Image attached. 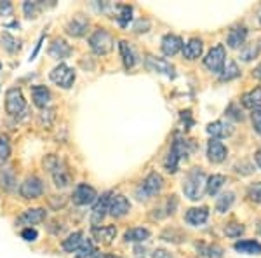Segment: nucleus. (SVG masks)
Returning a JSON list of instances; mask_svg holds the SVG:
<instances>
[{"label": "nucleus", "mask_w": 261, "mask_h": 258, "mask_svg": "<svg viewBox=\"0 0 261 258\" xmlns=\"http://www.w3.org/2000/svg\"><path fill=\"white\" fill-rule=\"evenodd\" d=\"M42 4L40 2H24L23 4V11H24V16L30 19H35L39 18L40 11H42Z\"/></svg>", "instance_id": "nucleus-38"}, {"label": "nucleus", "mask_w": 261, "mask_h": 258, "mask_svg": "<svg viewBox=\"0 0 261 258\" xmlns=\"http://www.w3.org/2000/svg\"><path fill=\"white\" fill-rule=\"evenodd\" d=\"M226 183V178L223 175H211L207 180H205V192L207 196H218V192L223 189V185Z\"/></svg>", "instance_id": "nucleus-30"}, {"label": "nucleus", "mask_w": 261, "mask_h": 258, "mask_svg": "<svg viewBox=\"0 0 261 258\" xmlns=\"http://www.w3.org/2000/svg\"><path fill=\"white\" fill-rule=\"evenodd\" d=\"M247 197L256 204H261V181H254L247 187Z\"/></svg>", "instance_id": "nucleus-42"}, {"label": "nucleus", "mask_w": 261, "mask_h": 258, "mask_svg": "<svg viewBox=\"0 0 261 258\" xmlns=\"http://www.w3.org/2000/svg\"><path fill=\"white\" fill-rule=\"evenodd\" d=\"M226 155H228V149L223 145L220 139H214V138L209 139L207 142V159L211 160V162L220 164L226 159Z\"/></svg>", "instance_id": "nucleus-15"}, {"label": "nucleus", "mask_w": 261, "mask_h": 258, "mask_svg": "<svg viewBox=\"0 0 261 258\" xmlns=\"http://www.w3.org/2000/svg\"><path fill=\"white\" fill-rule=\"evenodd\" d=\"M205 175L200 168H192L183 180V194L190 201H199L205 190Z\"/></svg>", "instance_id": "nucleus-2"}, {"label": "nucleus", "mask_w": 261, "mask_h": 258, "mask_svg": "<svg viewBox=\"0 0 261 258\" xmlns=\"http://www.w3.org/2000/svg\"><path fill=\"white\" fill-rule=\"evenodd\" d=\"M134 256H136V258H146V249L141 248V246H136V248H134Z\"/></svg>", "instance_id": "nucleus-49"}, {"label": "nucleus", "mask_w": 261, "mask_h": 258, "mask_svg": "<svg viewBox=\"0 0 261 258\" xmlns=\"http://www.w3.org/2000/svg\"><path fill=\"white\" fill-rule=\"evenodd\" d=\"M241 103L244 108H249V110H261V87H254L249 92L242 95Z\"/></svg>", "instance_id": "nucleus-24"}, {"label": "nucleus", "mask_w": 261, "mask_h": 258, "mask_svg": "<svg viewBox=\"0 0 261 258\" xmlns=\"http://www.w3.org/2000/svg\"><path fill=\"white\" fill-rule=\"evenodd\" d=\"M0 42H2V48L7 51L9 54H14L18 53V51L21 49V44L19 40L16 39V37H12L9 32H4L2 35H0Z\"/></svg>", "instance_id": "nucleus-32"}, {"label": "nucleus", "mask_w": 261, "mask_h": 258, "mask_svg": "<svg viewBox=\"0 0 261 258\" xmlns=\"http://www.w3.org/2000/svg\"><path fill=\"white\" fill-rule=\"evenodd\" d=\"M113 192H105L101 194V197L96 199V204L92 208L91 213V223L92 227H98L101 222L105 220V217L108 215V206H110V199Z\"/></svg>", "instance_id": "nucleus-12"}, {"label": "nucleus", "mask_w": 261, "mask_h": 258, "mask_svg": "<svg viewBox=\"0 0 261 258\" xmlns=\"http://www.w3.org/2000/svg\"><path fill=\"white\" fill-rule=\"evenodd\" d=\"M96 258H120V256H117V255H110V253H105V255H96Z\"/></svg>", "instance_id": "nucleus-53"}, {"label": "nucleus", "mask_w": 261, "mask_h": 258, "mask_svg": "<svg viewBox=\"0 0 261 258\" xmlns=\"http://www.w3.org/2000/svg\"><path fill=\"white\" fill-rule=\"evenodd\" d=\"M150 230L145 227H133L129 230L124 232V241L125 243H143V241L150 239Z\"/></svg>", "instance_id": "nucleus-27"}, {"label": "nucleus", "mask_w": 261, "mask_h": 258, "mask_svg": "<svg viewBox=\"0 0 261 258\" xmlns=\"http://www.w3.org/2000/svg\"><path fill=\"white\" fill-rule=\"evenodd\" d=\"M98 249H96L94 243L91 239H84L82 246L77 249V258H96Z\"/></svg>", "instance_id": "nucleus-37"}, {"label": "nucleus", "mask_w": 261, "mask_h": 258, "mask_svg": "<svg viewBox=\"0 0 261 258\" xmlns=\"http://www.w3.org/2000/svg\"><path fill=\"white\" fill-rule=\"evenodd\" d=\"M259 54H261V39L247 44L246 48L241 51V60L242 61H251V60H254V58H258Z\"/></svg>", "instance_id": "nucleus-31"}, {"label": "nucleus", "mask_w": 261, "mask_h": 258, "mask_svg": "<svg viewBox=\"0 0 261 258\" xmlns=\"http://www.w3.org/2000/svg\"><path fill=\"white\" fill-rule=\"evenodd\" d=\"M47 218V211L44 208H30L19 215L16 218V225H23V227H33L39 225V223L45 222Z\"/></svg>", "instance_id": "nucleus-11"}, {"label": "nucleus", "mask_w": 261, "mask_h": 258, "mask_svg": "<svg viewBox=\"0 0 261 258\" xmlns=\"http://www.w3.org/2000/svg\"><path fill=\"white\" fill-rule=\"evenodd\" d=\"M207 220H209V208H207V206L190 208L187 211V215H185V222H187L188 225H193V227L204 225Z\"/></svg>", "instance_id": "nucleus-18"}, {"label": "nucleus", "mask_w": 261, "mask_h": 258, "mask_svg": "<svg viewBox=\"0 0 261 258\" xmlns=\"http://www.w3.org/2000/svg\"><path fill=\"white\" fill-rule=\"evenodd\" d=\"M44 168L49 171V175L53 176V181L58 189H65L71 183V173L65 160H61L58 155H47L44 159Z\"/></svg>", "instance_id": "nucleus-1"}, {"label": "nucleus", "mask_w": 261, "mask_h": 258, "mask_svg": "<svg viewBox=\"0 0 261 258\" xmlns=\"http://www.w3.org/2000/svg\"><path fill=\"white\" fill-rule=\"evenodd\" d=\"M91 234H92V239H96L98 243H103V244H110L117 236V227L113 225H105V227H92L91 228Z\"/></svg>", "instance_id": "nucleus-19"}, {"label": "nucleus", "mask_w": 261, "mask_h": 258, "mask_svg": "<svg viewBox=\"0 0 261 258\" xmlns=\"http://www.w3.org/2000/svg\"><path fill=\"white\" fill-rule=\"evenodd\" d=\"M246 232V227L242 225V223H235V222H231L228 223V225L225 227V234L228 236V238L231 239H235V238H241V236Z\"/></svg>", "instance_id": "nucleus-41"}, {"label": "nucleus", "mask_w": 261, "mask_h": 258, "mask_svg": "<svg viewBox=\"0 0 261 258\" xmlns=\"http://www.w3.org/2000/svg\"><path fill=\"white\" fill-rule=\"evenodd\" d=\"M235 202V192H225L216 199V211L218 213H226Z\"/></svg>", "instance_id": "nucleus-34"}, {"label": "nucleus", "mask_w": 261, "mask_h": 258, "mask_svg": "<svg viewBox=\"0 0 261 258\" xmlns=\"http://www.w3.org/2000/svg\"><path fill=\"white\" fill-rule=\"evenodd\" d=\"M21 238L28 241V243H33V241H37V238H39V232H37L35 227H24L21 230Z\"/></svg>", "instance_id": "nucleus-43"}, {"label": "nucleus", "mask_w": 261, "mask_h": 258, "mask_svg": "<svg viewBox=\"0 0 261 258\" xmlns=\"http://www.w3.org/2000/svg\"><path fill=\"white\" fill-rule=\"evenodd\" d=\"M161 49L166 56H174L183 49V39L179 35H174V33H167V35L162 37Z\"/></svg>", "instance_id": "nucleus-17"}, {"label": "nucleus", "mask_w": 261, "mask_h": 258, "mask_svg": "<svg viewBox=\"0 0 261 258\" xmlns=\"http://www.w3.org/2000/svg\"><path fill=\"white\" fill-rule=\"evenodd\" d=\"M42 40H44V37H40V40H39V44L35 45V51L30 54V61H33L37 58V54H39V51H40V44H42Z\"/></svg>", "instance_id": "nucleus-50"}, {"label": "nucleus", "mask_w": 261, "mask_h": 258, "mask_svg": "<svg viewBox=\"0 0 261 258\" xmlns=\"http://www.w3.org/2000/svg\"><path fill=\"white\" fill-rule=\"evenodd\" d=\"M252 77L258 79V80H261V63H259L258 66H256L254 70H252Z\"/></svg>", "instance_id": "nucleus-51"}, {"label": "nucleus", "mask_w": 261, "mask_h": 258, "mask_svg": "<svg viewBox=\"0 0 261 258\" xmlns=\"http://www.w3.org/2000/svg\"><path fill=\"white\" fill-rule=\"evenodd\" d=\"M146 68H150L151 72H157V74H164L167 77L174 79L176 77V68L172 63H169L164 58H153V56H146Z\"/></svg>", "instance_id": "nucleus-14"}, {"label": "nucleus", "mask_w": 261, "mask_h": 258, "mask_svg": "<svg viewBox=\"0 0 261 258\" xmlns=\"http://www.w3.org/2000/svg\"><path fill=\"white\" fill-rule=\"evenodd\" d=\"M181 51H183V56L187 60H197V58H200L202 51H204V42L200 39H190L187 44H183Z\"/></svg>", "instance_id": "nucleus-25"}, {"label": "nucleus", "mask_w": 261, "mask_h": 258, "mask_svg": "<svg viewBox=\"0 0 261 258\" xmlns=\"http://www.w3.org/2000/svg\"><path fill=\"white\" fill-rule=\"evenodd\" d=\"M96 199H98V192H96L94 187H91L87 183H79L75 187L73 194H71V201L77 206L92 204V202H96Z\"/></svg>", "instance_id": "nucleus-10"}, {"label": "nucleus", "mask_w": 261, "mask_h": 258, "mask_svg": "<svg viewBox=\"0 0 261 258\" xmlns=\"http://www.w3.org/2000/svg\"><path fill=\"white\" fill-rule=\"evenodd\" d=\"M251 121H252V126H254L256 133L261 134V110H254L251 113Z\"/></svg>", "instance_id": "nucleus-44"}, {"label": "nucleus", "mask_w": 261, "mask_h": 258, "mask_svg": "<svg viewBox=\"0 0 261 258\" xmlns=\"http://www.w3.org/2000/svg\"><path fill=\"white\" fill-rule=\"evenodd\" d=\"M2 187L6 189V190H12L14 189V185H16V176H14V169L12 168H7V169H4V173H2Z\"/></svg>", "instance_id": "nucleus-40"}, {"label": "nucleus", "mask_w": 261, "mask_h": 258, "mask_svg": "<svg viewBox=\"0 0 261 258\" xmlns=\"http://www.w3.org/2000/svg\"><path fill=\"white\" fill-rule=\"evenodd\" d=\"M247 33H249V30H247V27H244V25L231 28L228 37H226V44H228V48H231V49L241 48L247 39Z\"/></svg>", "instance_id": "nucleus-20"}, {"label": "nucleus", "mask_w": 261, "mask_h": 258, "mask_svg": "<svg viewBox=\"0 0 261 258\" xmlns=\"http://www.w3.org/2000/svg\"><path fill=\"white\" fill-rule=\"evenodd\" d=\"M151 258H174V256H172L167 249L159 248V249H155V251L151 253Z\"/></svg>", "instance_id": "nucleus-47"}, {"label": "nucleus", "mask_w": 261, "mask_h": 258, "mask_svg": "<svg viewBox=\"0 0 261 258\" xmlns=\"http://www.w3.org/2000/svg\"><path fill=\"white\" fill-rule=\"evenodd\" d=\"M84 243V232L77 230V232H71V234L61 243V248L65 249L66 253H77V249L82 246Z\"/></svg>", "instance_id": "nucleus-28"}, {"label": "nucleus", "mask_w": 261, "mask_h": 258, "mask_svg": "<svg viewBox=\"0 0 261 258\" xmlns=\"http://www.w3.org/2000/svg\"><path fill=\"white\" fill-rule=\"evenodd\" d=\"M113 37L110 32H107L105 28H98V30H94L91 33L89 37V48L94 54H98V56H105V54L112 53L113 49Z\"/></svg>", "instance_id": "nucleus-5"}, {"label": "nucleus", "mask_w": 261, "mask_h": 258, "mask_svg": "<svg viewBox=\"0 0 261 258\" xmlns=\"http://www.w3.org/2000/svg\"><path fill=\"white\" fill-rule=\"evenodd\" d=\"M130 211V202L129 199L122 194H112L110 206H108V215H112L113 218H122Z\"/></svg>", "instance_id": "nucleus-13"}, {"label": "nucleus", "mask_w": 261, "mask_h": 258, "mask_svg": "<svg viewBox=\"0 0 261 258\" xmlns=\"http://www.w3.org/2000/svg\"><path fill=\"white\" fill-rule=\"evenodd\" d=\"M119 51H120V56H122V61H124L125 70L134 68V65H136V54H134V49L130 48L125 40H120L119 42Z\"/></svg>", "instance_id": "nucleus-29"}, {"label": "nucleus", "mask_w": 261, "mask_h": 258, "mask_svg": "<svg viewBox=\"0 0 261 258\" xmlns=\"http://www.w3.org/2000/svg\"><path fill=\"white\" fill-rule=\"evenodd\" d=\"M87 28H89V19H87L86 16H82V14H77L73 19L68 21V25H66V33H68L70 37L79 39V37L86 35Z\"/></svg>", "instance_id": "nucleus-16"}, {"label": "nucleus", "mask_w": 261, "mask_h": 258, "mask_svg": "<svg viewBox=\"0 0 261 258\" xmlns=\"http://www.w3.org/2000/svg\"><path fill=\"white\" fill-rule=\"evenodd\" d=\"M164 187V178L162 175H159L157 171H151L145 180L138 185L136 189V197L138 201H148L153 196H159Z\"/></svg>", "instance_id": "nucleus-4"}, {"label": "nucleus", "mask_w": 261, "mask_h": 258, "mask_svg": "<svg viewBox=\"0 0 261 258\" xmlns=\"http://www.w3.org/2000/svg\"><path fill=\"white\" fill-rule=\"evenodd\" d=\"M44 194V181L39 176H28L19 185V196L23 199H39Z\"/></svg>", "instance_id": "nucleus-9"}, {"label": "nucleus", "mask_w": 261, "mask_h": 258, "mask_svg": "<svg viewBox=\"0 0 261 258\" xmlns=\"http://www.w3.org/2000/svg\"><path fill=\"white\" fill-rule=\"evenodd\" d=\"M192 150V145L188 139L181 138V136H176V139L172 142V147L167 154L166 160H164V168L167 169V173H176L181 164V160L187 159L188 154Z\"/></svg>", "instance_id": "nucleus-3"}, {"label": "nucleus", "mask_w": 261, "mask_h": 258, "mask_svg": "<svg viewBox=\"0 0 261 258\" xmlns=\"http://www.w3.org/2000/svg\"><path fill=\"white\" fill-rule=\"evenodd\" d=\"M197 251L200 253V256L205 258H221L223 255V249L218 246V244H197Z\"/></svg>", "instance_id": "nucleus-33"}, {"label": "nucleus", "mask_w": 261, "mask_h": 258, "mask_svg": "<svg viewBox=\"0 0 261 258\" xmlns=\"http://www.w3.org/2000/svg\"><path fill=\"white\" fill-rule=\"evenodd\" d=\"M235 251L244 253V255H261V243L254 239H244L233 244Z\"/></svg>", "instance_id": "nucleus-26"}, {"label": "nucleus", "mask_w": 261, "mask_h": 258, "mask_svg": "<svg viewBox=\"0 0 261 258\" xmlns=\"http://www.w3.org/2000/svg\"><path fill=\"white\" fill-rule=\"evenodd\" d=\"M50 89L45 86H33L32 87V100H33V105L39 108H47V105L50 103Z\"/></svg>", "instance_id": "nucleus-21"}, {"label": "nucleus", "mask_w": 261, "mask_h": 258, "mask_svg": "<svg viewBox=\"0 0 261 258\" xmlns=\"http://www.w3.org/2000/svg\"><path fill=\"white\" fill-rule=\"evenodd\" d=\"M27 108V100L19 87H11L6 92V112L9 115H19Z\"/></svg>", "instance_id": "nucleus-8"}, {"label": "nucleus", "mask_w": 261, "mask_h": 258, "mask_svg": "<svg viewBox=\"0 0 261 258\" xmlns=\"http://www.w3.org/2000/svg\"><path fill=\"white\" fill-rule=\"evenodd\" d=\"M49 79L53 80L56 86L63 87V89H70L75 82V72L73 68H70L68 65H65V63H60V65H56L50 70Z\"/></svg>", "instance_id": "nucleus-6"}, {"label": "nucleus", "mask_w": 261, "mask_h": 258, "mask_svg": "<svg viewBox=\"0 0 261 258\" xmlns=\"http://www.w3.org/2000/svg\"><path fill=\"white\" fill-rule=\"evenodd\" d=\"M12 4L7 2V0H4V2H0V16H11L12 14Z\"/></svg>", "instance_id": "nucleus-46"}, {"label": "nucleus", "mask_w": 261, "mask_h": 258, "mask_svg": "<svg viewBox=\"0 0 261 258\" xmlns=\"http://www.w3.org/2000/svg\"><path fill=\"white\" fill-rule=\"evenodd\" d=\"M207 133L211 134L214 139H220V138H226L233 133V128H231L230 122L225 121H214L211 124H207Z\"/></svg>", "instance_id": "nucleus-23"}, {"label": "nucleus", "mask_w": 261, "mask_h": 258, "mask_svg": "<svg viewBox=\"0 0 261 258\" xmlns=\"http://www.w3.org/2000/svg\"><path fill=\"white\" fill-rule=\"evenodd\" d=\"M0 70H2V63H0Z\"/></svg>", "instance_id": "nucleus-54"}, {"label": "nucleus", "mask_w": 261, "mask_h": 258, "mask_svg": "<svg viewBox=\"0 0 261 258\" xmlns=\"http://www.w3.org/2000/svg\"><path fill=\"white\" fill-rule=\"evenodd\" d=\"M11 157V142L7 134H0V162H6Z\"/></svg>", "instance_id": "nucleus-39"}, {"label": "nucleus", "mask_w": 261, "mask_h": 258, "mask_svg": "<svg viewBox=\"0 0 261 258\" xmlns=\"http://www.w3.org/2000/svg\"><path fill=\"white\" fill-rule=\"evenodd\" d=\"M117 11H119V14L115 16L117 23H119L122 28H127L130 19H133V7L130 6H119L117 7Z\"/></svg>", "instance_id": "nucleus-36"}, {"label": "nucleus", "mask_w": 261, "mask_h": 258, "mask_svg": "<svg viewBox=\"0 0 261 258\" xmlns=\"http://www.w3.org/2000/svg\"><path fill=\"white\" fill-rule=\"evenodd\" d=\"M49 56L54 58V60H66V58H70L71 56L70 44L63 39H56L49 48Z\"/></svg>", "instance_id": "nucleus-22"}, {"label": "nucleus", "mask_w": 261, "mask_h": 258, "mask_svg": "<svg viewBox=\"0 0 261 258\" xmlns=\"http://www.w3.org/2000/svg\"><path fill=\"white\" fill-rule=\"evenodd\" d=\"M148 28H150V21L148 19H138L136 21V25H134V32L136 33H145V32H148Z\"/></svg>", "instance_id": "nucleus-45"}, {"label": "nucleus", "mask_w": 261, "mask_h": 258, "mask_svg": "<svg viewBox=\"0 0 261 258\" xmlns=\"http://www.w3.org/2000/svg\"><path fill=\"white\" fill-rule=\"evenodd\" d=\"M181 119H183V122L187 121V126H192V124H193V121H192V112H190V110H183V112H181Z\"/></svg>", "instance_id": "nucleus-48"}, {"label": "nucleus", "mask_w": 261, "mask_h": 258, "mask_svg": "<svg viewBox=\"0 0 261 258\" xmlns=\"http://www.w3.org/2000/svg\"><path fill=\"white\" fill-rule=\"evenodd\" d=\"M239 75H241V70H239L237 63H235V61H228V63H225V66H223V70H221V74H220V79L223 80V82H225V80L237 79Z\"/></svg>", "instance_id": "nucleus-35"}, {"label": "nucleus", "mask_w": 261, "mask_h": 258, "mask_svg": "<svg viewBox=\"0 0 261 258\" xmlns=\"http://www.w3.org/2000/svg\"><path fill=\"white\" fill-rule=\"evenodd\" d=\"M225 63H226V51H225V45L223 44L214 45L204 58L205 68H209L211 72H214V74H221Z\"/></svg>", "instance_id": "nucleus-7"}, {"label": "nucleus", "mask_w": 261, "mask_h": 258, "mask_svg": "<svg viewBox=\"0 0 261 258\" xmlns=\"http://www.w3.org/2000/svg\"><path fill=\"white\" fill-rule=\"evenodd\" d=\"M254 160H256V164H258V168L261 169V150H258L254 154Z\"/></svg>", "instance_id": "nucleus-52"}]
</instances>
